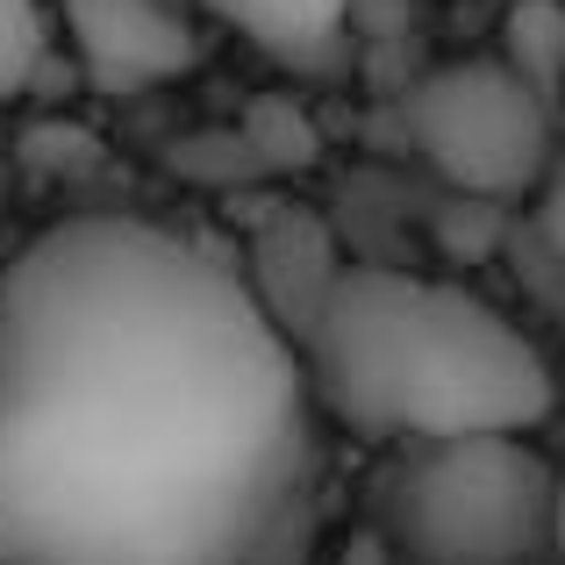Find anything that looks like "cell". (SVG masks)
<instances>
[{"label":"cell","instance_id":"1","mask_svg":"<svg viewBox=\"0 0 565 565\" xmlns=\"http://www.w3.org/2000/svg\"><path fill=\"white\" fill-rule=\"evenodd\" d=\"M316 458L236 258L72 215L0 265V565H258Z\"/></svg>","mask_w":565,"mask_h":565},{"label":"cell","instance_id":"2","mask_svg":"<svg viewBox=\"0 0 565 565\" xmlns=\"http://www.w3.org/2000/svg\"><path fill=\"white\" fill-rule=\"evenodd\" d=\"M316 408L373 444L530 437L552 415V365L509 316L451 279L344 265L301 337Z\"/></svg>","mask_w":565,"mask_h":565},{"label":"cell","instance_id":"3","mask_svg":"<svg viewBox=\"0 0 565 565\" xmlns=\"http://www.w3.org/2000/svg\"><path fill=\"white\" fill-rule=\"evenodd\" d=\"M386 523L423 565H537L558 530V472L530 437L408 444Z\"/></svg>","mask_w":565,"mask_h":565},{"label":"cell","instance_id":"4","mask_svg":"<svg viewBox=\"0 0 565 565\" xmlns=\"http://www.w3.org/2000/svg\"><path fill=\"white\" fill-rule=\"evenodd\" d=\"M408 137L423 166L466 201H523L552 166V100L501 57H458L408 94Z\"/></svg>","mask_w":565,"mask_h":565},{"label":"cell","instance_id":"5","mask_svg":"<svg viewBox=\"0 0 565 565\" xmlns=\"http://www.w3.org/2000/svg\"><path fill=\"white\" fill-rule=\"evenodd\" d=\"M57 8L100 94H151V86L186 79L201 57V36L180 14V0H57Z\"/></svg>","mask_w":565,"mask_h":565},{"label":"cell","instance_id":"6","mask_svg":"<svg viewBox=\"0 0 565 565\" xmlns=\"http://www.w3.org/2000/svg\"><path fill=\"white\" fill-rule=\"evenodd\" d=\"M244 287L258 294V308L279 322V330L294 337V351H301L308 322L322 316V301H330V287L344 279V258H337V236L330 222L316 215V207H273V215L250 230V250H244Z\"/></svg>","mask_w":565,"mask_h":565},{"label":"cell","instance_id":"7","mask_svg":"<svg viewBox=\"0 0 565 565\" xmlns=\"http://www.w3.org/2000/svg\"><path fill=\"white\" fill-rule=\"evenodd\" d=\"M215 22H230L244 43H258L279 65H330L344 51L351 0H201Z\"/></svg>","mask_w":565,"mask_h":565},{"label":"cell","instance_id":"8","mask_svg":"<svg viewBox=\"0 0 565 565\" xmlns=\"http://www.w3.org/2000/svg\"><path fill=\"white\" fill-rule=\"evenodd\" d=\"M501 65L523 86H537L544 100H558L565 86V0H515L501 22Z\"/></svg>","mask_w":565,"mask_h":565},{"label":"cell","instance_id":"9","mask_svg":"<svg viewBox=\"0 0 565 565\" xmlns=\"http://www.w3.org/2000/svg\"><path fill=\"white\" fill-rule=\"evenodd\" d=\"M51 57V22L43 0H0V100H14Z\"/></svg>","mask_w":565,"mask_h":565},{"label":"cell","instance_id":"10","mask_svg":"<svg viewBox=\"0 0 565 565\" xmlns=\"http://www.w3.org/2000/svg\"><path fill=\"white\" fill-rule=\"evenodd\" d=\"M244 143L265 172H294V166L316 158V129H308V115L287 108V100H258L250 122H244Z\"/></svg>","mask_w":565,"mask_h":565},{"label":"cell","instance_id":"11","mask_svg":"<svg viewBox=\"0 0 565 565\" xmlns=\"http://www.w3.org/2000/svg\"><path fill=\"white\" fill-rule=\"evenodd\" d=\"M537 236L565 258V172H558V180H544V193H537Z\"/></svg>","mask_w":565,"mask_h":565},{"label":"cell","instance_id":"12","mask_svg":"<svg viewBox=\"0 0 565 565\" xmlns=\"http://www.w3.org/2000/svg\"><path fill=\"white\" fill-rule=\"evenodd\" d=\"M552 552L565 558V472H558V530H552Z\"/></svg>","mask_w":565,"mask_h":565},{"label":"cell","instance_id":"13","mask_svg":"<svg viewBox=\"0 0 565 565\" xmlns=\"http://www.w3.org/2000/svg\"><path fill=\"white\" fill-rule=\"evenodd\" d=\"M0 222H8V166H0Z\"/></svg>","mask_w":565,"mask_h":565}]
</instances>
